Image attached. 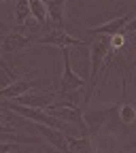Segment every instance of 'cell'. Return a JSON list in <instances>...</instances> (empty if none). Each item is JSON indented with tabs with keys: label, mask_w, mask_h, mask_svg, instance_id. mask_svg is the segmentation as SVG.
<instances>
[{
	"label": "cell",
	"mask_w": 136,
	"mask_h": 153,
	"mask_svg": "<svg viewBox=\"0 0 136 153\" xmlns=\"http://www.w3.org/2000/svg\"><path fill=\"white\" fill-rule=\"evenodd\" d=\"M38 134L41 136H45L47 143H51V147H55L57 151H62V153H70V147H68V136L62 132V130H57V128H51V126H45V123H34Z\"/></svg>",
	"instance_id": "ba28073f"
},
{
	"label": "cell",
	"mask_w": 136,
	"mask_h": 153,
	"mask_svg": "<svg viewBox=\"0 0 136 153\" xmlns=\"http://www.w3.org/2000/svg\"><path fill=\"white\" fill-rule=\"evenodd\" d=\"M126 153H130V151H126Z\"/></svg>",
	"instance_id": "ac0fdd59"
},
{
	"label": "cell",
	"mask_w": 136,
	"mask_h": 153,
	"mask_svg": "<svg viewBox=\"0 0 136 153\" xmlns=\"http://www.w3.org/2000/svg\"><path fill=\"white\" fill-rule=\"evenodd\" d=\"M85 115V123H87V130L89 134H98L100 128L109 121V119H115L119 117V104H109V106H100V108H89L83 113Z\"/></svg>",
	"instance_id": "277c9868"
},
{
	"label": "cell",
	"mask_w": 136,
	"mask_h": 153,
	"mask_svg": "<svg viewBox=\"0 0 136 153\" xmlns=\"http://www.w3.org/2000/svg\"><path fill=\"white\" fill-rule=\"evenodd\" d=\"M32 87H36V79H32V76H19V79L7 87H2V91H0V96H2V100H15L17 96H24L28 94Z\"/></svg>",
	"instance_id": "30bf717a"
},
{
	"label": "cell",
	"mask_w": 136,
	"mask_h": 153,
	"mask_svg": "<svg viewBox=\"0 0 136 153\" xmlns=\"http://www.w3.org/2000/svg\"><path fill=\"white\" fill-rule=\"evenodd\" d=\"M62 57H64V72H62V79H60V89H57V94L66 96V94H72V91H79L87 83H85L83 76H79L74 72L72 62H70V49H62Z\"/></svg>",
	"instance_id": "3957f363"
},
{
	"label": "cell",
	"mask_w": 136,
	"mask_h": 153,
	"mask_svg": "<svg viewBox=\"0 0 136 153\" xmlns=\"http://www.w3.org/2000/svg\"><path fill=\"white\" fill-rule=\"evenodd\" d=\"M134 68H136V64H134Z\"/></svg>",
	"instance_id": "e0dca14e"
},
{
	"label": "cell",
	"mask_w": 136,
	"mask_h": 153,
	"mask_svg": "<svg viewBox=\"0 0 136 153\" xmlns=\"http://www.w3.org/2000/svg\"><path fill=\"white\" fill-rule=\"evenodd\" d=\"M36 43V36H26L22 32H9L2 36V51L13 53V51H26L30 45Z\"/></svg>",
	"instance_id": "9c48e42d"
},
{
	"label": "cell",
	"mask_w": 136,
	"mask_h": 153,
	"mask_svg": "<svg viewBox=\"0 0 136 153\" xmlns=\"http://www.w3.org/2000/svg\"><path fill=\"white\" fill-rule=\"evenodd\" d=\"M45 2H47L49 19L57 28H62L64 26V2H66V0H45Z\"/></svg>",
	"instance_id": "7c38bea8"
},
{
	"label": "cell",
	"mask_w": 136,
	"mask_h": 153,
	"mask_svg": "<svg viewBox=\"0 0 136 153\" xmlns=\"http://www.w3.org/2000/svg\"><path fill=\"white\" fill-rule=\"evenodd\" d=\"M17 104H26V106H38V108H43V106H49L53 102H49V98H43V96H17L15 98Z\"/></svg>",
	"instance_id": "9a60e30c"
},
{
	"label": "cell",
	"mask_w": 136,
	"mask_h": 153,
	"mask_svg": "<svg viewBox=\"0 0 136 153\" xmlns=\"http://www.w3.org/2000/svg\"><path fill=\"white\" fill-rule=\"evenodd\" d=\"M119 121L123 123V126H132V123H136V106L134 104H121L119 106Z\"/></svg>",
	"instance_id": "2e32d148"
},
{
	"label": "cell",
	"mask_w": 136,
	"mask_h": 153,
	"mask_svg": "<svg viewBox=\"0 0 136 153\" xmlns=\"http://www.w3.org/2000/svg\"><path fill=\"white\" fill-rule=\"evenodd\" d=\"M47 111L51 115H55L57 119H62V121H70L74 126H79L85 134H89L87 130V123H85V115L79 106H74V104H66V102H53L47 106Z\"/></svg>",
	"instance_id": "5b68a950"
},
{
	"label": "cell",
	"mask_w": 136,
	"mask_h": 153,
	"mask_svg": "<svg viewBox=\"0 0 136 153\" xmlns=\"http://www.w3.org/2000/svg\"><path fill=\"white\" fill-rule=\"evenodd\" d=\"M17 153H19V151H17Z\"/></svg>",
	"instance_id": "d6986e66"
},
{
	"label": "cell",
	"mask_w": 136,
	"mask_h": 153,
	"mask_svg": "<svg viewBox=\"0 0 136 153\" xmlns=\"http://www.w3.org/2000/svg\"><path fill=\"white\" fill-rule=\"evenodd\" d=\"M34 45H53V47H60V49H70V47H81L85 45L83 38H77L68 32H64L62 28L51 30L43 36H36V43Z\"/></svg>",
	"instance_id": "8992f818"
},
{
	"label": "cell",
	"mask_w": 136,
	"mask_h": 153,
	"mask_svg": "<svg viewBox=\"0 0 136 153\" xmlns=\"http://www.w3.org/2000/svg\"><path fill=\"white\" fill-rule=\"evenodd\" d=\"M136 17V11H132L130 15H123V17H115V19H111V22H106V24H100V26H96V28H89V32H87V36H91V38H96V36H115V34H123V30H126V26L132 22V19Z\"/></svg>",
	"instance_id": "52a82bcc"
},
{
	"label": "cell",
	"mask_w": 136,
	"mask_h": 153,
	"mask_svg": "<svg viewBox=\"0 0 136 153\" xmlns=\"http://www.w3.org/2000/svg\"><path fill=\"white\" fill-rule=\"evenodd\" d=\"M32 9H30V0H17L15 2V22L17 26H26L32 19Z\"/></svg>",
	"instance_id": "4fadbf2b"
},
{
	"label": "cell",
	"mask_w": 136,
	"mask_h": 153,
	"mask_svg": "<svg viewBox=\"0 0 136 153\" xmlns=\"http://www.w3.org/2000/svg\"><path fill=\"white\" fill-rule=\"evenodd\" d=\"M68 147L70 153H94V136L91 134H85L81 138L68 136Z\"/></svg>",
	"instance_id": "8fae6325"
},
{
	"label": "cell",
	"mask_w": 136,
	"mask_h": 153,
	"mask_svg": "<svg viewBox=\"0 0 136 153\" xmlns=\"http://www.w3.org/2000/svg\"><path fill=\"white\" fill-rule=\"evenodd\" d=\"M111 53H113V47L106 41V36H96V41L91 43V51H89V55H91V72H89V81H87V89H85V102L91 98V91H94L96 83H98L100 70L109 62Z\"/></svg>",
	"instance_id": "6da1fadb"
},
{
	"label": "cell",
	"mask_w": 136,
	"mask_h": 153,
	"mask_svg": "<svg viewBox=\"0 0 136 153\" xmlns=\"http://www.w3.org/2000/svg\"><path fill=\"white\" fill-rule=\"evenodd\" d=\"M30 9H32V15L36 19V24L38 26H47L49 11H47V2H45V0H30Z\"/></svg>",
	"instance_id": "5bb4252c"
},
{
	"label": "cell",
	"mask_w": 136,
	"mask_h": 153,
	"mask_svg": "<svg viewBox=\"0 0 136 153\" xmlns=\"http://www.w3.org/2000/svg\"><path fill=\"white\" fill-rule=\"evenodd\" d=\"M4 108L11 111V113H15L17 117L32 121V123H45V126H51V128H57V130H64L62 119H57L55 115H51L49 111L38 108V106H26V104H17L15 100L13 102L4 100Z\"/></svg>",
	"instance_id": "7a4b0ae2"
}]
</instances>
